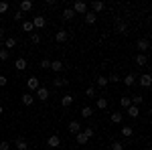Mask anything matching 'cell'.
<instances>
[{
    "label": "cell",
    "mask_w": 152,
    "mask_h": 150,
    "mask_svg": "<svg viewBox=\"0 0 152 150\" xmlns=\"http://www.w3.org/2000/svg\"><path fill=\"white\" fill-rule=\"evenodd\" d=\"M14 146H16V150H26V148H28V144H26V140H24V138H18L16 142H14Z\"/></svg>",
    "instance_id": "cell-15"
},
{
    "label": "cell",
    "mask_w": 152,
    "mask_h": 150,
    "mask_svg": "<svg viewBox=\"0 0 152 150\" xmlns=\"http://www.w3.org/2000/svg\"><path fill=\"white\" fill-rule=\"evenodd\" d=\"M95 91H97V89L91 85V87H87V89H85V95H87V97H95Z\"/></svg>",
    "instance_id": "cell-36"
},
{
    "label": "cell",
    "mask_w": 152,
    "mask_h": 150,
    "mask_svg": "<svg viewBox=\"0 0 152 150\" xmlns=\"http://www.w3.org/2000/svg\"><path fill=\"white\" fill-rule=\"evenodd\" d=\"M83 134H85L87 138H91V136H94V130H91V128H85V132H83Z\"/></svg>",
    "instance_id": "cell-43"
},
{
    "label": "cell",
    "mask_w": 152,
    "mask_h": 150,
    "mask_svg": "<svg viewBox=\"0 0 152 150\" xmlns=\"http://www.w3.org/2000/svg\"><path fill=\"white\" fill-rule=\"evenodd\" d=\"M122 134H124L126 138H130V136L134 134V128H132V126H124V128H122Z\"/></svg>",
    "instance_id": "cell-30"
},
{
    "label": "cell",
    "mask_w": 152,
    "mask_h": 150,
    "mask_svg": "<svg viewBox=\"0 0 152 150\" xmlns=\"http://www.w3.org/2000/svg\"><path fill=\"white\" fill-rule=\"evenodd\" d=\"M0 150H10V144H8L6 140H2V142H0Z\"/></svg>",
    "instance_id": "cell-42"
},
{
    "label": "cell",
    "mask_w": 152,
    "mask_h": 150,
    "mask_svg": "<svg viewBox=\"0 0 152 150\" xmlns=\"http://www.w3.org/2000/svg\"><path fill=\"white\" fill-rule=\"evenodd\" d=\"M148 47H150V41H148V39H140V41H138V49H140V53H142V51H148Z\"/></svg>",
    "instance_id": "cell-14"
},
{
    "label": "cell",
    "mask_w": 152,
    "mask_h": 150,
    "mask_svg": "<svg viewBox=\"0 0 152 150\" xmlns=\"http://www.w3.org/2000/svg\"><path fill=\"white\" fill-rule=\"evenodd\" d=\"M0 37H4V29L2 26H0Z\"/></svg>",
    "instance_id": "cell-45"
},
{
    "label": "cell",
    "mask_w": 152,
    "mask_h": 150,
    "mask_svg": "<svg viewBox=\"0 0 152 150\" xmlns=\"http://www.w3.org/2000/svg\"><path fill=\"white\" fill-rule=\"evenodd\" d=\"M12 18H14V20H23V18H24V14H23L20 10H16V12H14V16H12Z\"/></svg>",
    "instance_id": "cell-40"
},
{
    "label": "cell",
    "mask_w": 152,
    "mask_h": 150,
    "mask_svg": "<svg viewBox=\"0 0 152 150\" xmlns=\"http://www.w3.org/2000/svg\"><path fill=\"white\" fill-rule=\"evenodd\" d=\"M6 10H8V2H0V14H4Z\"/></svg>",
    "instance_id": "cell-39"
},
{
    "label": "cell",
    "mask_w": 152,
    "mask_h": 150,
    "mask_svg": "<svg viewBox=\"0 0 152 150\" xmlns=\"http://www.w3.org/2000/svg\"><path fill=\"white\" fill-rule=\"evenodd\" d=\"M150 83H152V77L148 75V73L140 75V85H142V87H150Z\"/></svg>",
    "instance_id": "cell-8"
},
{
    "label": "cell",
    "mask_w": 152,
    "mask_h": 150,
    "mask_svg": "<svg viewBox=\"0 0 152 150\" xmlns=\"http://www.w3.org/2000/svg\"><path fill=\"white\" fill-rule=\"evenodd\" d=\"M0 116H2V105H0Z\"/></svg>",
    "instance_id": "cell-47"
},
{
    "label": "cell",
    "mask_w": 152,
    "mask_h": 150,
    "mask_svg": "<svg viewBox=\"0 0 152 150\" xmlns=\"http://www.w3.org/2000/svg\"><path fill=\"white\" fill-rule=\"evenodd\" d=\"M31 23H33V26H35V29H43V26L47 24V20H45V16H35Z\"/></svg>",
    "instance_id": "cell-4"
},
{
    "label": "cell",
    "mask_w": 152,
    "mask_h": 150,
    "mask_svg": "<svg viewBox=\"0 0 152 150\" xmlns=\"http://www.w3.org/2000/svg\"><path fill=\"white\" fill-rule=\"evenodd\" d=\"M0 47H4V39L2 37H0Z\"/></svg>",
    "instance_id": "cell-46"
},
{
    "label": "cell",
    "mask_w": 152,
    "mask_h": 150,
    "mask_svg": "<svg viewBox=\"0 0 152 150\" xmlns=\"http://www.w3.org/2000/svg\"><path fill=\"white\" fill-rule=\"evenodd\" d=\"M28 10H33V2H31V0H23V2H20V12H28Z\"/></svg>",
    "instance_id": "cell-10"
},
{
    "label": "cell",
    "mask_w": 152,
    "mask_h": 150,
    "mask_svg": "<svg viewBox=\"0 0 152 150\" xmlns=\"http://www.w3.org/2000/svg\"><path fill=\"white\" fill-rule=\"evenodd\" d=\"M33 29H35V26H33L31 20H23V31L24 33H33Z\"/></svg>",
    "instance_id": "cell-25"
},
{
    "label": "cell",
    "mask_w": 152,
    "mask_h": 150,
    "mask_svg": "<svg viewBox=\"0 0 152 150\" xmlns=\"http://www.w3.org/2000/svg\"><path fill=\"white\" fill-rule=\"evenodd\" d=\"M124 83H126V85H134V83H136V75H134V73H128V75H126V77H124Z\"/></svg>",
    "instance_id": "cell-20"
},
{
    "label": "cell",
    "mask_w": 152,
    "mask_h": 150,
    "mask_svg": "<svg viewBox=\"0 0 152 150\" xmlns=\"http://www.w3.org/2000/svg\"><path fill=\"white\" fill-rule=\"evenodd\" d=\"M37 97L43 100V102H47V100H49V89L45 87V85H39V89H37Z\"/></svg>",
    "instance_id": "cell-2"
},
{
    "label": "cell",
    "mask_w": 152,
    "mask_h": 150,
    "mask_svg": "<svg viewBox=\"0 0 152 150\" xmlns=\"http://www.w3.org/2000/svg\"><path fill=\"white\" fill-rule=\"evenodd\" d=\"M71 10L75 12V14H85V12H87V4H85V2H75Z\"/></svg>",
    "instance_id": "cell-1"
},
{
    "label": "cell",
    "mask_w": 152,
    "mask_h": 150,
    "mask_svg": "<svg viewBox=\"0 0 152 150\" xmlns=\"http://www.w3.org/2000/svg\"><path fill=\"white\" fill-rule=\"evenodd\" d=\"M95 81H97V87H105L107 85V77H104V75H99Z\"/></svg>",
    "instance_id": "cell-32"
},
{
    "label": "cell",
    "mask_w": 152,
    "mask_h": 150,
    "mask_svg": "<svg viewBox=\"0 0 152 150\" xmlns=\"http://www.w3.org/2000/svg\"><path fill=\"white\" fill-rule=\"evenodd\" d=\"M116 81H120V75H118V73H112V75L107 77V83H116Z\"/></svg>",
    "instance_id": "cell-37"
},
{
    "label": "cell",
    "mask_w": 152,
    "mask_h": 150,
    "mask_svg": "<svg viewBox=\"0 0 152 150\" xmlns=\"http://www.w3.org/2000/svg\"><path fill=\"white\" fill-rule=\"evenodd\" d=\"M112 150H124V144L122 142H114L112 144Z\"/></svg>",
    "instance_id": "cell-38"
},
{
    "label": "cell",
    "mask_w": 152,
    "mask_h": 150,
    "mask_svg": "<svg viewBox=\"0 0 152 150\" xmlns=\"http://www.w3.org/2000/svg\"><path fill=\"white\" fill-rule=\"evenodd\" d=\"M122 120H124V114H122V112H114V114H112V122H114V124H120Z\"/></svg>",
    "instance_id": "cell-24"
},
{
    "label": "cell",
    "mask_w": 152,
    "mask_h": 150,
    "mask_svg": "<svg viewBox=\"0 0 152 150\" xmlns=\"http://www.w3.org/2000/svg\"><path fill=\"white\" fill-rule=\"evenodd\" d=\"M104 2H99V0H94V2H91V8H94V14L95 12H99V10H104Z\"/></svg>",
    "instance_id": "cell-17"
},
{
    "label": "cell",
    "mask_w": 152,
    "mask_h": 150,
    "mask_svg": "<svg viewBox=\"0 0 152 150\" xmlns=\"http://www.w3.org/2000/svg\"><path fill=\"white\" fill-rule=\"evenodd\" d=\"M91 114H94V112H91L89 105H83V108H81V116H83V118H91Z\"/></svg>",
    "instance_id": "cell-29"
},
{
    "label": "cell",
    "mask_w": 152,
    "mask_h": 150,
    "mask_svg": "<svg viewBox=\"0 0 152 150\" xmlns=\"http://www.w3.org/2000/svg\"><path fill=\"white\" fill-rule=\"evenodd\" d=\"M8 57H10V51L8 49H0V61H6Z\"/></svg>",
    "instance_id": "cell-34"
},
{
    "label": "cell",
    "mask_w": 152,
    "mask_h": 150,
    "mask_svg": "<svg viewBox=\"0 0 152 150\" xmlns=\"http://www.w3.org/2000/svg\"><path fill=\"white\" fill-rule=\"evenodd\" d=\"M14 67H16L18 71H24L26 67H28V65H26V59H23V57L16 59V61H14Z\"/></svg>",
    "instance_id": "cell-9"
},
{
    "label": "cell",
    "mask_w": 152,
    "mask_h": 150,
    "mask_svg": "<svg viewBox=\"0 0 152 150\" xmlns=\"http://www.w3.org/2000/svg\"><path fill=\"white\" fill-rule=\"evenodd\" d=\"M130 102H132V105H136V108H138V105L144 102V97H142L140 93H136V95H132V100H130Z\"/></svg>",
    "instance_id": "cell-21"
},
{
    "label": "cell",
    "mask_w": 152,
    "mask_h": 150,
    "mask_svg": "<svg viewBox=\"0 0 152 150\" xmlns=\"http://www.w3.org/2000/svg\"><path fill=\"white\" fill-rule=\"evenodd\" d=\"M148 63V59H146V55H142V53H138V57H136V65H146Z\"/></svg>",
    "instance_id": "cell-27"
},
{
    "label": "cell",
    "mask_w": 152,
    "mask_h": 150,
    "mask_svg": "<svg viewBox=\"0 0 152 150\" xmlns=\"http://www.w3.org/2000/svg\"><path fill=\"white\" fill-rule=\"evenodd\" d=\"M4 47H6V49H14V47H16V39H14V37H8V39L4 41Z\"/></svg>",
    "instance_id": "cell-23"
},
{
    "label": "cell",
    "mask_w": 152,
    "mask_h": 150,
    "mask_svg": "<svg viewBox=\"0 0 152 150\" xmlns=\"http://www.w3.org/2000/svg\"><path fill=\"white\" fill-rule=\"evenodd\" d=\"M6 83H8V79H6V77H4V75H0V87H4V85H6Z\"/></svg>",
    "instance_id": "cell-44"
},
{
    "label": "cell",
    "mask_w": 152,
    "mask_h": 150,
    "mask_svg": "<svg viewBox=\"0 0 152 150\" xmlns=\"http://www.w3.org/2000/svg\"><path fill=\"white\" fill-rule=\"evenodd\" d=\"M83 16H85V23H87V24H94L95 20H97V16H95L94 12H89V10L85 12V14H83Z\"/></svg>",
    "instance_id": "cell-16"
},
{
    "label": "cell",
    "mask_w": 152,
    "mask_h": 150,
    "mask_svg": "<svg viewBox=\"0 0 152 150\" xmlns=\"http://www.w3.org/2000/svg\"><path fill=\"white\" fill-rule=\"evenodd\" d=\"M120 105H122L124 110H128L130 105H132V102H130V97H126V95H124V97H120Z\"/></svg>",
    "instance_id": "cell-26"
},
{
    "label": "cell",
    "mask_w": 152,
    "mask_h": 150,
    "mask_svg": "<svg viewBox=\"0 0 152 150\" xmlns=\"http://www.w3.org/2000/svg\"><path fill=\"white\" fill-rule=\"evenodd\" d=\"M67 39H69V33H67V31H63V29L55 33V41H57V43H65Z\"/></svg>",
    "instance_id": "cell-3"
},
{
    "label": "cell",
    "mask_w": 152,
    "mask_h": 150,
    "mask_svg": "<svg viewBox=\"0 0 152 150\" xmlns=\"http://www.w3.org/2000/svg\"><path fill=\"white\" fill-rule=\"evenodd\" d=\"M49 69H53L55 73H59V71H63V63L61 61H51V67Z\"/></svg>",
    "instance_id": "cell-18"
},
{
    "label": "cell",
    "mask_w": 152,
    "mask_h": 150,
    "mask_svg": "<svg viewBox=\"0 0 152 150\" xmlns=\"http://www.w3.org/2000/svg\"><path fill=\"white\" fill-rule=\"evenodd\" d=\"M126 112H128V116H130V118H138V114H140V110H138L136 105H130V108L126 110Z\"/></svg>",
    "instance_id": "cell-22"
},
{
    "label": "cell",
    "mask_w": 152,
    "mask_h": 150,
    "mask_svg": "<svg viewBox=\"0 0 152 150\" xmlns=\"http://www.w3.org/2000/svg\"><path fill=\"white\" fill-rule=\"evenodd\" d=\"M53 85H55V87H65V85H67V79H63V77H57V79L53 81Z\"/></svg>",
    "instance_id": "cell-28"
},
{
    "label": "cell",
    "mask_w": 152,
    "mask_h": 150,
    "mask_svg": "<svg viewBox=\"0 0 152 150\" xmlns=\"http://www.w3.org/2000/svg\"><path fill=\"white\" fill-rule=\"evenodd\" d=\"M20 102H23L24 105H31V104H33V102H35V97H33L31 93L26 91V93H23V97H20Z\"/></svg>",
    "instance_id": "cell-12"
},
{
    "label": "cell",
    "mask_w": 152,
    "mask_h": 150,
    "mask_svg": "<svg viewBox=\"0 0 152 150\" xmlns=\"http://www.w3.org/2000/svg\"><path fill=\"white\" fill-rule=\"evenodd\" d=\"M55 150H61V148H55Z\"/></svg>",
    "instance_id": "cell-48"
},
{
    "label": "cell",
    "mask_w": 152,
    "mask_h": 150,
    "mask_svg": "<svg viewBox=\"0 0 152 150\" xmlns=\"http://www.w3.org/2000/svg\"><path fill=\"white\" fill-rule=\"evenodd\" d=\"M73 16H75V12L71 10V8H65V10H63V18H65V20H71Z\"/></svg>",
    "instance_id": "cell-31"
},
{
    "label": "cell",
    "mask_w": 152,
    "mask_h": 150,
    "mask_svg": "<svg viewBox=\"0 0 152 150\" xmlns=\"http://www.w3.org/2000/svg\"><path fill=\"white\" fill-rule=\"evenodd\" d=\"M97 108H99V110H105V108H107V100H105V97H97Z\"/></svg>",
    "instance_id": "cell-33"
},
{
    "label": "cell",
    "mask_w": 152,
    "mask_h": 150,
    "mask_svg": "<svg viewBox=\"0 0 152 150\" xmlns=\"http://www.w3.org/2000/svg\"><path fill=\"white\" fill-rule=\"evenodd\" d=\"M71 104H73V95L67 93V95H63V97H61V105H63V108H69Z\"/></svg>",
    "instance_id": "cell-13"
},
{
    "label": "cell",
    "mask_w": 152,
    "mask_h": 150,
    "mask_svg": "<svg viewBox=\"0 0 152 150\" xmlns=\"http://www.w3.org/2000/svg\"><path fill=\"white\" fill-rule=\"evenodd\" d=\"M75 140H77V144H79V146H85V144L89 142V138H87L83 132H77V134H75Z\"/></svg>",
    "instance_id": "cell-6"
},
{
    "label": "cell",
    "mask_w": 152,
    "mask_h": 150,
    "mask_svg": "<svg viewBox=\"0 0 152 150\" xmlns=\"http://www.w3.org/2000/svg\"><path fill=\"white\" fill-rule=\"evenodd\" d=\"M47 144L51 146V148H59V144H61V138H59L57 134H53V136H49Z\"/></svg>",
    "instance_id": "cell-5"
},
{
    "label": "cell",
    "mask_w": 152,
    "mask_h": 150,
    "mask_svg": "<svg viewBox=\"0 0 152 150\" xmlns=\"http://www.w3.org/2000/svg\"><path fill=\"white\" fill-rule=\"evenodd\" d=\"M118 33H120V35H128V24L118 20Z\"/></svg>",
    "instance_id": "cell-19"
},
{
    "label": "cell",
    "mask_w": 152,
    "mask_h": 150,
    "mask_svg": "<svg viewBox=\"0 0 152 150\" xmlns=\"http://www.w3.org/2000/svg\"><path fill=\"white\" fill-rule=\"evenodd\" d=\"M31 43H33V45H39V43H41V35H39V33H33V35H31Z\"/></svg>",
    "instance_id": "cell-35"
},
{
    "label": "cell",
    "mask_w": 152,
    "mask_h": 150,
    "mask_svg": "<svg viewBox=\"0 0 152 150\" xmlns=\"http://www.w3.org/2000/svg\"><path fill=\"white\" fill-rule=\"evenodd\" d=\"M41 67H43V69H49V67H51V61H49V59H43V61H41Z\"/></svg>",
    "instance_id": "cell-41"
},
{
    "label": "cell",
    "mask_w": 152,
    "mask_h": 150,
    "mask_svg": "<svg viewBox=\"0 0 152 150\" xmlns=\"http://www.w3.org/2000/svg\"><path fill=\"white\" fill-rule=\"evenodd\" d=\"M69 132H71V134H77V132H81V124H79L77 120L69 122Z\"/></svg>",
    "instance_id": "cell-7"
},
{
    "label": "cell",
    "mask_w": 152,
    "mask_h": 150,
    "mask_svg": "<svg viewBox=\"0 0 152 150\" xmlns=\"http://www.w3.org/2000/svg\"><path fill=\"white\" fill-rule=\"evenodd\" d=\"M26 87L33 89V91H37V89H39V79H37V77H31V79L26 81Z\"/></svg>",
    "instance_id": "cell-11"
}]
</instances>
